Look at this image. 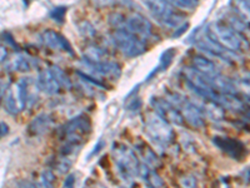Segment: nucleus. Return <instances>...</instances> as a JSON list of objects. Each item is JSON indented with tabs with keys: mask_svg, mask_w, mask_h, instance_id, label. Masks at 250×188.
I'll list each match as a JSON object with an SVG mask.
<instances>
[{
	"mask_svg": "<svg viewBox=\"0 0 250 188\" xmlns=\"http://www.w3.org/2000/svg\"><path fill=\"white\" fill-rule=\"evenodd\" d=\"M151 106H153L154 111L158 116L165 119L168 123H173V124L182 125L184 123L182 114H180L179 109L174 106L173 103L164 98L154 97L151 98Z\"/></svg>",
	"mask_w": 250,
	"mask_h": 188,
	"instance_id": "obj_11",
	"label": "nucleus"
},
{
	"mask_svg": "<svg viewBox=\"0 0 250 188\" xmlns=\"http://www.w3.org/2000/svg\"><path fill=\"white\" fill-rule=\"evenodd\" d=\"M62 188H75V177L74 174H69L66 177L65 182H64V186Z\"/></svg>",
	"mask_w": 250,
	"mask_h": 188,
	"instance_id": "obj_30",
	"label": "nucleus"
},
{
	"mask_svg": "<svg viewBox=\"0 0 250 188\" xmlns=\"http://www.w3.org/2000/svg\"><path fill=\"white\" fill-rule=\"evenodd\" d=\"M145 131L149 137L160 145H167L173 140V129L170 124L156 113L146 114Z\"/></svg>",
	"mask_w": 250,
	"mask_h": 188,
	"instance_id": "obj_7",
	"label": "nucleus"
},
{
	"mask_svg": "<svg viewBox=\"0 0 250 188\" xmlns=\"http://www.w3.org/2000/svg\"><path fill=\"white\" fill-rule=\"evenodd\" d=\"M174 54H175V50H174V49H168V50H165L162 54V57H160L159 64H158L156 69H154V70L151 71L150 75L148 77V80L150 79L151 77H154V75H156V73H159V71H163L168 68V67L171 64V62H173Z\"/></svg>",
	"mask_w": 250,
	"mask_h": 188,
	"instance_id": "obj_19",
	"label": "nucleus"
},
{
	"mask_svg": "<svg viewBox=\"0 0 250 188\" xmlns=\"http://www.w3.org/2000/svg\"><path fill=\"white\" fill-rule=\"evenodd\" d=\"M123 29H125L126 31L135 35V37H138L139 39L146 42L151 37L153 26H151V23L144 15L139 14V13H134V14L125 18Z\"/></svg>",
	"mask_w": 250,
	"mask_h": 188,
	"instance_id": "obj_10",
	"label": "nucleus"
},
{
	"mask_svg": "<svg viewBox=\"0 0 250 188\" xmlns=\"http://www.w3.org/2000/svg\"><path fill=\"white\" fill-rule=\"evenodd\" d=\"M233 5L239 14L249 17V0H233Z\"/></svg>",
	"mask_w": 250,
	"mask_h": 188,
	"instance_id": "obj_24",
	"label": "nucleus"
},
{
	"mask_svg": "<svg viewBox=\"0 0 250 188\" xmlns=\"http://www.w3.org/2000/svg\"><path fill=\"white\" fill-rule=\"evenodd\" d=\"M86 64V63H85ZM89 69L97 73L99 75H106V77H119L120 67L118 63L110 62L109 59L103 60V62L95 63V64H86Z\"/></svg>",
	"mask_w": 250,
	"mask_h": 188,
	"instance_id": "obj_17",
	"label": "nucleus"
},
{
	"mask_svg": "<svg viewBox=\"0 0 250 188\" xmlns=\"http://www.w3.org/2000/svg\"><path fill=\"white\" fill-rule=\"evenodd\" d=\"M174 6L183 9V10H191L195 8L196 1L195 0H169Z\"/></svg>",
	"mask_w": 250,
	"mask_h": 188,
	"instance_id": "obj_25",
	"label": "nucleus"
},
{
	"mask_svg": "<svg viewBox=\"0 0 250 188\" xmlns=\"http://www.w3.org/2000/svg\"><path fill=\"white\" fill-rule=\"evenodd\" d=\"M90 131L91 122L86 116H78L73 118L62 127L65 144L70 145L73 148L80 147L83 141L85 140L86 136H89Z\"/></svg>",
	"mask_w": 250,
	"mask_h": 188,
	"instance_id": "obj_4",
	"label": "nucleus"
},
{
	"mask_svg": "<svg viewBox=\"0 0 250 188\" xmlns=\"http://www.w3.org/2000/svg\"><path fill=\"white\" fill-rule=\"evenodd\" d=\"M124 15L119 14V13H115V14H111L109 18V23L114 26L115 29H122L123 24H124Z\"/></svg>",
	"mask_w": 250,
	"mask_h": 188,
	"instance_id": "obj_28",
	"label": "nucleus"
},
{
	"mask_svg": "<svg viewBox=\"0 0 250 188\" xmlns=\"http://www.w3.org/2000/svg\"><path fill=\"white\" fill-rule=\"evenodd\" d=\"M90 3L95 8H109L114 5H120L129 9L135 8L133 0H90Z\"/></svg>",
	"mask_w": 250,
	"mask_h": 188,
	"instance_id": "obj_18",
	"label": "nucleus"
},
{
	"mask_svg": "<svg viewBox=\"0 0 250 188\" xmlns=\"http://www.w3.org/2000/svg\"><path fill=\"white\" fill-rule=\"evenodd\" d=\"M65 13H66V8L65 6H57L55 9H53L50 12V18L55 22H58L59 24H62L65 19Z\"/></svg>",
	"mask_w": 250,
	"mask_h": 188,
	"instance_id": "obj_26",
	"label": "nucleus"
},
{
	"mask_svg": "<svg viewBox=\"0 0 250 188\" xmlns=\"http://www.w3.org/2000/svg\"><path fill=\"white\" fill-rule=\"evenodd\" d=\"M184 79L187 82V86L194 92V93L207 102L218 103L219 98L222 94L218 93L215 89L211 87L210 80L208 79L205 75L200 74L199 71H196L193 68H185L183 71Z\"/></svg>",
	"mask_w": 250,
	"mask_h": 188,
	"instance_id": "obj_2",
	"label": "nucleus"
},
{
	"mask_svg": "<svg viewBox=\"0 0 250 188\" xmlns=\"http://www.w3.org/2000/svg\"><path fill=\"white\" fill-rule=\"evenodd\" d=\"M37 83L40 91L44 92L48 95H55V94L59 93L60 88H62L50 69H44V70L40 71L38 74Z\"/></svg>",
	"mask_w": 250,
	"mask_h": 188,
	"instance_id": "obj_16",
	"label": "nucleus"
},
{
	"mask_svg": "<svg viewBox=\"0 0 250 188\" xmlns=\"http://www.w3.org/2000/svg\"><path fill=\"white\" fill-rule=\"evenodd\" d=\"M180 185L183 188H196V181L194 177H183L182 181H180Z\"/></svg>",
	"mask_w": 250,
	"mask_h": 188,
	"instance_id": "obj_29",
	"label": "nucleus"
},
{
	"mask_svg": "<svg viewBox=\"0 0 250 188\" xmlns=\"http://www.w3.org/2000/svg\"><path fill=\"white\" fill-rule=\"evenodd\" d=\"M18 186H19V188H37L35 183L30 182V181H20Z\"/></svg>",
	"mask_w": 250,
	"mask_h": 188,
	"instance_id": "obj_33",
	"label": "nucleus"
},
{
	"mask_svg": "<svg viewBox=\"0 0 250 188\" xmlns=\"http://www.w3.org/2000/svg\"><path fill=\"white\" fill-rule=\"evenodd\" d=\"M50 70L53 73V75L55 77V79H57V82L59 83L60 87H64L66 89L71 88L70 78L66 75V73L62 68H59V67H51Z\"/></svg>",
	"mask_w": 250,
	"mask_h": 188,
	"instance_id": "obj_21",
	"label": "nucleus"
},
{
	"mask_svg": "<svg viewBox=\"0 0 250 188\" xmlns=\"http://www.w3.org/2000/svg\"><path fill=\"white\" fill-rule=\"evenodd\" d=\"M207 33L225 50L235 53L243 48V40L240 35L225 22H215L210 24Z\"/></svg>",
	"mask_w": 250,
	"mask_h": 188,
	"instance_id": "obj_1",
	"label": "nucleus"
},
{
	"mask_svg": "<svg viewBox=\"0 0 250 188\" xmlns=\"http://www.w3.org/2000/svg\"><path fill=\"white\" fill-rule=\"evenodd\" d=\"M12 68L17 71H25L30 70V64H29L28 60L24 57H17L12 63Z\"/></svg>",
	"mask_w": 250,
	"mask_h": 188,
	"instance_id": "obj_23",
	"label": "nucleus"
},
{
	"mask_svg": "<svg viewBox=\"0 0 250 188\" xmlns=\"http://www.w3.org/2000/svg\"><path fill=\"white\" fill-rule=\"evenodd\" d=\"M191 64H193V69L199 71L200 74L205 75L207 78H213L220 74V70H219L216 63L205 57V55H194L191 58Z\"/></svg>",
	"mask_w": 250,
	"mask_h": 188,
	"instance_id": "obj_15",
	"label": "nucleus"
},
{
	"mask_svg": "<svg viewBox=\"0 0 250 188\" xmlns=\"http://www.w3.org/2000/svg\"><path fill=\"white\" fill-rule=\"evenodd\" d=\"M8 57V50L4 46H0V63H3Z\"/></svg>",
	"mask_w": 250,
	"mask_h": 188,
	"instance_id": "obj_34",
	"label": "nucleus"
},
{
	"mask_svg": "<svg viewBox=\"0 0 250 188\" xmlns=\"http://www.w3.org/2000/svg\"><path fill=\"white\" fill-rule=\"evenodd\" d=\"M54 124V119L50 114L48 113H40L37 117L33 118L31 122L29 123L28 133L31 137H39L43 134L48 133L50 128Z\"/></svg>",
	"mask_w": 250,
	"mask_h": 188,
	"instance_id": "obj_14",
	"label": "nucleus"
},
{
	"mask_svg": "<svg viewBox=\"0 0 250 188\" xmlns=\"http://www.w3.org/2000/svg\"><path fill=\"white\" fill-rule=\"evenodd\" d=\"M213 142L218 148L222 149L225 154H228L234 160H242L247 156V148H245L244 143L235 140V138L216 136L213 138Z\"/></svg>",
	"mask_w": 250,
	"mask_h": 188,
	"instance_id": "obj_12",
	"label": "nucleus"
},
{
	"mask_svg": "<svg viewBox=\"0 0 250 188\" xmlns=\"http://www.w3.org/2000/svg\"><path fill=\"white\" fill-rule=\"evenodd\" d=\"M9 131H10V128H9L8 123L0 122V140L6 137V136L9 134Z\"/></svg>",
	"mask_w": 250,
	"mask_h": 188,
	"instance_id": "obj_31",
	"label": "nucleus"
},
{
	"mask_svg": "<svg viewBox=\"0 0 250 188\" xmlns=\"http://www.w3.org/2000/svg\"><path fill=\"white\" fill-rule=\"evenodd\" d=\"M113 42L122 53L128 57H138L146 49L144 40L139 39L125 29H115L113 34Z\"/></svg>",
	"mask_w": 250,
	"mask_h": 188,
	"instance_id": "obj_8",
	"label": "nucleus"
},
{
	"mask_svg": "<svg viewBox=\"0 0 250 188\" xmlns=\"http://www.w3.org/2000/svg\"><path fill=\"white\" fill-rule=\"evenodd\" d=\"M8 86L9 84L5 82V80H0V104H1V102H3Z\"/></svg>",
	"mask_w": 250,
	"mask_h": 188,
	"instance_id": "obj_32",
	"label": "nucleus"
},
{
	"mask_svg": "<svg viewBox=\"0 0 250 188\" xmlns=\"http://www.w3.org/2000/svg\"><path fill=\"white\" fill-rule=\"evenodd\" d=\"M42 40H43V43L46 47H49L53 50H62L70 55H74V50L71 48V44L69 43V40L64 35L53 30V29H48V30L43 31Z\"/></svg>",
	"mask_w": 250,
	"mask_h": 188,
	"instance_id": "obj_13",
	"label": "nucleus"
},
{
	"mask_svg": "<svg viewBox=\"0 0 250 188\" xmlns=\"http://www.w3.org/2000/svg\"><path fill=\"white\" fill-rule=\"evenodd\" d=\"M144 3L151 15L163 25L178 28L184 19L182 15L175 12V9L167 0H144Z\"/></svg>",
	"mask_w": 250,
	"mask_h": 188,
	"instance_id": "obj_5",
	"label": "nucleus"
},
{
	"mask_svg": "<svg viewBox=\"0 0 250 188\" xmlns=\"http://www.w3.org/2000/svg\"><path fill=\"white\" fill-rule=\"evenodd\" d=\"M29 99L28 83L25 79H21L17 84L8 86L4 95V107L5 111L12 116L20 113L25 108Z\"/></svg>",
	"mask_w": 250,
	"mask_h": 188,
	"instance_id": "obj_6",
	"label": "nucleus"
},
{
	"mask_svg": "<svg viewBox=\"0 0 250 188\" xmlns=\"http://www.w3.org/2000/svg\"><path fill=\"white\" fill-rule=\"evenodd\" d=\"M71 167V161H69L66 157H62V160H59L57 162V164H55V169H57V172H59V173H66V172L70 169Z\"/></svg>",
	"mask_w": 250,
	"mask_h": 188,
	"instance_id": "obj_27",
	"label": "nucleus"
},
{
	"mask_svg": "<svg viewBox=\"0 0 250 188\" xmlns=\"http://www.w3.org/2000/svg\"><path fill=\"white\" fill-rule=\"evenodd\" d=\"M139 152H140V154H142L143 158H144L145 162L148 163V164H150V165L159 164V158L156 157V154L154 153V152L151 151L149 147H146L145 144L140 145Z\"/></svg>",
	"mask_w": 250,
	"mask_h": 188,
	"instance_id": "obj_22",
	"label": "nucleus"
},
{
	"mask_svg": "<svg viewBox=\"0 0 250 188\" xmlns=\"http://www.w3.org/2000/svg\"><path fill=\"white\" fill-rule=\"evenodd\" d=\"M55 174L51 171H44L40 174L39 180L35 183L37 188H54L55 183Z\"/></svg>",
	"mask_w": 250,
	"mask_h": 188,
	"instance_id": "obj_20",
	"label": "nucleus"
},
{
	"mask_svg": "<svg viewBox=\"0 0 250 188\" xmlns=\"http://www.w3.org/2000/svg\"><path fill=\"white\" fill-rule=\"evenodd\" d=\"M114 160L119 173L124 177V180H130L134 176H139L140 165L138 157L128 147L117 144L113 147Z\"/></svg>",
	"mask_w": 250,
	"mask_h": 188,
	"instance_id": "obj_3",
	"label": "nucleus"
},
{
	"mask_svg": "<svg viewBox=\"0 0 250 188\" xmlns=\"http://www.w3.org/2000/svg\"><path fill=\"white\" fill-rule=\"evenodd\" d=\"M176 108L179 109L183 119L187 120L188 123L195 128H202L204 127V112L200 107H198L194 103L184 99V98L175 95L173 100H170Z\"/></svg>",
	"mask_w": 250,
	"mask_h": 188,
	"instance_id": "obj_9",
	"label": "nucleus"
}]
</instances>
